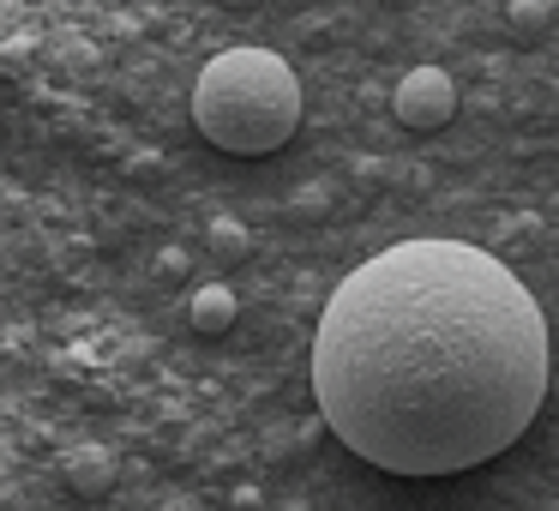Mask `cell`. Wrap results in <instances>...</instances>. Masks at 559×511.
I'll return each mask as SVG.
<instances>
[{
	"label": "cell",
	"mask_w": 559,
	"mask_h": 511,
	"mask_svg": "<svg viewBox=\"0 0 559 511\" xmlns=\"http://www.w3.org/2000/svg\"><path fill=\"white\" fill-rule=\"evenodd\" d=\"M337 445L391 475H457L518 445L547 397V319L493 253L397 241L355 265L313 331Z\"/></svg>",
	"instance_id": "cell-1"
},
{
	"label": "cell",
	"mask_w": 559,
	"mask_h": 511,
	"mask_svg": "<svg viewBox=\"0 0 559 511\" xmlns=\"http://www.w3.org/2000/svg\"><path fill=\"white\" fill-rule=\"evenodd\" d=\"M193 127L229 157H271L301 127V79L271 49H223L193 85Z\"/></svg>",
	"instance_id": "cell-2"
},
{
	"label": "cell",
	"mask_w": 559,
	"mask_h": 511,
	"mask_svg": "<svg viewBox=\"0 0 559 511\" xmlns=\"http://www.w3.org/2000/svg\"><path fill=\"white\" fill-rule=\"evenodd\" d=\"M391 109L409 133H439V127L457 115V85H451L445 67H415L403 73V85L391 91Z\"/></svg>",
	"instance_id": "cell-3"
},
{
	"label": "cell",
	"mask_w": 559,
	"mask_h": 511,
	"mask_svg": "<svg viewBox=\"0 0 559 511\" xmlns=\"http://www.w3.org/2000/svg\"><path fill=\"white\" fill-rule=\"evenodd\" d=\"M235 313H241V301H235L229 283H205V289H193V301H187V319H193V331H205V337H223V331L235 325Z\"/></svg>",
	"instance_id": "cell-4"
},
{
	"label": "cell",
	"mask_w": 559,
	"mask_h": 511,
	"mask_svg": "<svg viewBox=\"0 0 559 511\" xmlns=\"http://www.w3.org/2000/svg\"><path fill=\"white\" fill-rule=\"evenodd\" d=\"M67 470H73L79 494H97V487L109 482V463H103V457H73V463H67Z\"/></svg>",
	"instance_id": "cell-5"
},
{
	"label": "cell",
	"mask_w": 559,
	"mask_h": 511,
	"mask_svg": "<svg viewBox=\"0 0 559 511\" xmlns=\"http://www.w3.org/2000/svg\"><path fill=\"white\" fill-rule=\"evenodd\" d=\"M506 13H511V25H518V31H542V19H547V0H511Z\"/></svg>",
	"instance_id": "cell-6"
}]
</instances>
